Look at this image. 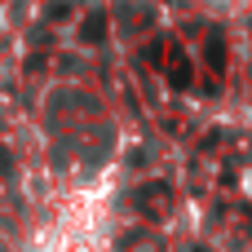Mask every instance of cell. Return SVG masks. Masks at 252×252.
Wrapping results in <instances>:
<instances>
[{
  "label": "cell",
  "mask_w": 252,
  "mask_h": 252,
  "mask_svg": "<svg viewBox=\"0 0 252 252\" xmlns=\"http://www.w3.org/2000/svg\"><path fill=\"white\" fill-rule=\"evenodd\" d=\"M102 35H106V18H102V13H89V18H84V27H80V40L97 44Z\"/></svg>",
  "instance_id": "6da1fadb"
},
{
  "label": "cell",
  "mask_w": 252,
  "mask_h": 252,
  "mask_svg": "<svg viewBox=\"0 0 252 252\" xmlns=\"http://www.w3.org/2000/svg\"><path fill=\"white\" fill-rule=\"evenodd\" d=\"M208 62H213V66H221V62H226V49H221V35H213V40H208Z\"/></svg>",
  "instance_id": "7a4b0ae2"
}]
</instances>
